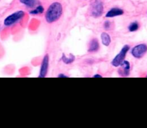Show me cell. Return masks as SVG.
<instances>
[{
  "instance_id": "obj_12",
  "label": "cell",
  "mask_w": 147,
  "mask_h": 128,
  "mask_svg": "<svg viewBox=\"0 0 147 128\" xmlns=\"http://www.w3.org/2000/svg\"><path fill=\"white\" fill-rule=\"evenodd\" d=\"M61 60L62 61H63L64 63H66V64H70V63H73V62L74 61V60H75V56L72 54H70V56L67 57L64 53H63Z\"/></svg>"
},
{
  "instance_id": "obj_2",
  "label": "cell",
  "mask_w": 147,
  "mask_h": 128,
  "mask_svg": "<svg viewBox=\"0 0 147 128\" xmlns=\"http://www.w3.org/2000/svg\"><path fill=\"white\" fill-rule=\"evenodd\" d=\"M24 16H25V12L22 10L14 12L12 15H9L5 18V21H4V25L6 27L12 26L14 24L17 23L20 20H21L24 17Z\"/></svg>"
},
{
  "instance_id": "obj_18",
  "label": "cell",
  "mask_w": 147,
  "mask_h": 128,
  "mask_svg": "<svg viewBox=\"0 0 147 128\" xmlns=\"http://www.w3.org/2000/svg\"><path fill=\"white\" fill-rule=\"evenodd\" d=\"M0 29H1V25H0Z\"/></svg>"
},
{
  "instance_id": "obj_8",
  "label": "cell",
  "mask_w": 147,
  "mask_h": 128,
  "mask_svg": "<svg viewBox=\"0 0 147 128\" xmlns=\"http://www.w3.org/2000/svg\"><path fill=\"white\" fill-rule=\"evenodd\" d=\"M124 12L122 9H120V8H112L110 11L107 12L105 17H114L117 16H121V15H123Z\"/></svg>"
},
{
  "instance_id": "obj_7",
  "label": "cell",
  "mask_w": 147,
  "mask_h": 128,
  "mask_svg": "<svg viewBox=\"0 0 147 128\" xmlns=\"http://www.w3.org/2000/svg\"><path fill=\"white\" fill-rule=\"evenodd\" d=\"M121 68L118 70V73L122 76H128L130 74V70H131V66L128 60H124L121 64Z\"/></svg>"
},
{
  "instance_id": "obj_13",
  "label": "cell",
  "mask_w": 147,
  "mask_h": 128,
  "mask_svg": "<svg viewBox=\"0 0 147 128\" xmlns=\"http://www.w3.org/2000/svg\"><path fill=\"white\" fill-rule=\"evenodd\" d=\"M43 12H44V8L43 6L39 5L33 10H31L30 12V14H31V15H39V14H42Z\"/></svg>"
},
{
  "instance_id": "obj_4",
  "label": "cell",
  "mask_w": 147,
  "mask_h": 128,
  "mask_svg": "<svg viewBox=\"0 0 147 128\" xmlns=\"http://www.w3.org/2000/svg\"><path fill=\"white\" fill-rule=\"evenodd\" d=\"M103 3L102 0H95L92 5L91 15L93 17H100L103 13Z\"/></svg>"
},
{
  "instance_id": "obj_3",
  "label": "cell",
  "mask_w": 147,
  "mask_h": 128,
  "mask_svg": "<svg viewBox=\"0 0 147 128\" xmlns=\"http://www.w3.org/2000/svg\"><path fill=\"white\" fill-rule=\"evenodd\" d=\"M130 50V46L128 45H125L122 48L121 50L120 51V53L115 56L113 58V60H112L111 63L112 65L115 67H118L121 66V63L125 60V58L126 56L127 53L128 52V50Z\"/></svg>"
},
{
  "instance_id": "obj_9",
  "label": "cell",
  "mask_w": 147,
  "mask_h": 128,
  "mask_svg": "<svg viewBox=\"0 0 147 128\" xmlns=\"http://www.w3.org/2000/svg\"><path fill=\"white\" fill-rule=\"evenodd\" d=\"M100 48V44L97 39L94 38L90 41V44H89V48L88 51L91 52V53H94V52L97 51Z\"/></svg>"
},
{
  "instance_id": "obj_14",
  "label": "cell",
  "mask_w": 147,
  "mask_h": 128,
  "mask_svg": "<svg viewBox=\"0 0 147 128\" xmlns=\"http://www.w3.org/2000/svg\"><path fill=\"white\" fill-rule=\"evenodd\" d=\"M138 27H139V25H138V22H134L130 24V25L128 26V30L130 32H135V31L138 30Z\"/></svg>"
},
{
  "instance_id": "obj_16",
  "label": "cell",
  "mask_w": 147,
  "mask_h": 128,
  "mask_svg": "<svg viewBox=\"0 0 147 128\" xmlns=\"http://www.w3.org/2000/svg\"><path fill=\"white\" fill-rule=\"evenodd\" d=\"M59 78H68V76L64 75L63 74H60L59 76H58Z\"/></svg>"
},
{
  "instance_id": "obj_17",
  "label": "cell",
  "mask_w": 147,
  "mask_h": 128,
  "mask_svg": "<svg viewBox=\"0 0 147 128\" xmlns=\"http://www.w3.org/2000/svg\"><path fill=\"white\" fill-rule=\"evenodd\" d=\"M94 78H102V76L100 75V74H95V75H94Z\"/></svg>"
},
{
  "instance_id": "obj_5",
  "label": "cell",
  "mask_w": 147,
  "mask_h": 128,
  "mask_svg": "<svg viewBox=\"0 0 147 128\" xmlns=\"http://www.w3.org/2000/svg\"><path fill=\"white\" fill-rule=\"evenodd\" d=\"M147 52V46L146 44H139L136 46L131 50V54L136 58H141Z\"/></svg>"
},
{
  "instance_id": "obj_1",
  "label": "cell",
  "mask_w": 147,
  "mask_h": 128,
  "mask_svg": "<svg viewBox=\"0 0 147 128\" xmlns=\"http://www.w3.org/2000/svg\"><path fill=\"white\" fill-rule=\"evenodd\" d=\"M63 13V7L59 2H53L49 6L46 13V20L48 23H53L57 21Z\"/></svg>"
},
{
  "instance_id": "obj_15",
  "label": "cell",
  "mask_w": 147,
  "mask_h": 128,
  "mask_svg": "<svg viewBox=\"0 0 147 128\" xmlns=\"http://www.w3.org/2000/svg\"><path fill=\"white\" fill-rule=\"evenodd\" d=\"M104 27L105 29H109L111 27V23H110V21H105L104 23Z\"/></svg>"
},
{
  "instance_id": "obj_10",
  "label": "cell",
  "mask_w": 147,
  "mask_h": 128,
  "mask_svg": "<svg viewBox=\"0 0 147 128\" xmlns=\"http://www.w3.org/2000/svg\"><path fill=\"white\" fill-rule=\"evenodd\" d=\"M20 2L30 8L36 7L37 6H38L40 3L38 0H20Z\"/></svg>"
},
{
  "instance_id": "obj_6",
  "label": "cell",
  "mask_w": 147,
  "mask_h": 128,
  "mask_svg": "<svg viewBox=\"0 0 147 128\" xmlns=\"http://www.w3.org/2000/svg\"><path fill=\"white\" fill-rule=\"evenodd\" d=\"M49 56L46 54V56L43 57V60H42L41 66H40V73H39V78H44L46 76L48 73V70H49Z\"/></svg>"
},
{
  "instance_id": "obj_11",
  "label": "cell",
  "mask_w": 147,
  "mask_h": 128,
  "mask_svg": "<svg viewBox=\"0 0 147 128\" xmlns=\"http://www.w3.org/2000/svg\"><path fill=\"white\" fill-rule=\"evenodd\" d=\"M101 40L102 45L105 46H109L110 43H111V38H110V35L107 34V33H102L101 34Z\"/></svg>"
}]
</instances>
